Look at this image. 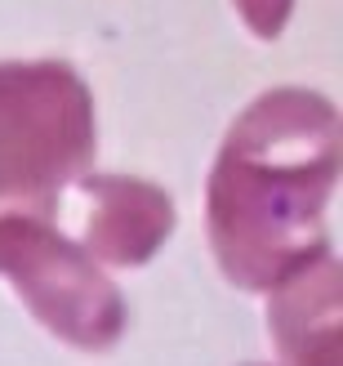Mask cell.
I'll return each mask as SVG.
<instances>
[{
    "mask_svg": "<svg viewBox=\"0 0 343 366\" xmlns=\"http://www.w3.org/2000/svg\"><path fill=\"white\" fill-rule=\"evenodd\" d=\"M339 161V107L317 89H267L232 121L205 188L210 246L232 286L272 290L330 250Z\"/></svg>",
    "mask_w": 343,
    "mask_h": 366,
    "instance_id": "cell-1",
    "label": "cell"
},
{
    "mask_svg": "<svg viewBox=\"0 0 343 366\" xmlns=\"http://www.w3.org/2000/svg\"><path fill=\"white\" fill-rule=\"evenodd\" d=\"M94 99L58 59L0 63V219H49L63 188L94 166Z\"/></svg>",
    "mask_w": 343,
    "mask_h": 366,
    "instance_id": "cell-2",
    "label": "cell"
},
{
    "mask_svg": "<svg viewBox=\"0 0 343 366\" xmlns=\"http://www.w3.org/2000/svg\"><path fill=\"white\" fill-rule=\"evenodd\" d=\"M0 272L31 308V317L71 349L103 353L125 331V300L116 282L89 259L81 242L63 237L49 219H0Z\"/></svg>",
    "mask_w": 343,
    "mask_h": 366,
    "instance_id": "cell-3",
    "label": "cell"
},
{
    "mask_svg": "<svg viewBox=\"0 0 343 366\" xmlns=\"http://www.w3.org/2000/svg\"><path fill=\"white\" fill-rule=\"evenodd\" d=\"M81 232L94 264L143 268L174 232V201L165 188L130 174H81Z\"/></svg>",
    "mask_w": 343,
    "mask_h": 366,
    "instance_id": "cell-4",
    "label": "cell"
},
{
    "mask_svg": "<svg viewBox=\"0 0 343 366\" xmlns=\"http://www.w3.org/2000/svg\"><path fill=\"white\" fill-rule=\"evenodd\" d=\"M343 277L326 250L272 286L267 331L290 366H343Z\"/></svg>",
    "mask_w": 343,
    "mask_h": 366,
    "instance_id": "cell-5",
    "label": "cell"
},
{
    "mask_svg": "<svg viewBox=\"0 0 343 366\" xmlns=\"http://www.w3.org/2000/svg\"><path fill=\"white\" fill-rule=\"evenodd\" d=\"M241 14V23L259 36V41H277V36L285 31V23H290V9L295 0H232Z\"/></svg>",
    "mask_w": 343,
    "mask_h": 366,
    "instance_id": "cell-6",
    "label": "cell"
}]
</instances>
